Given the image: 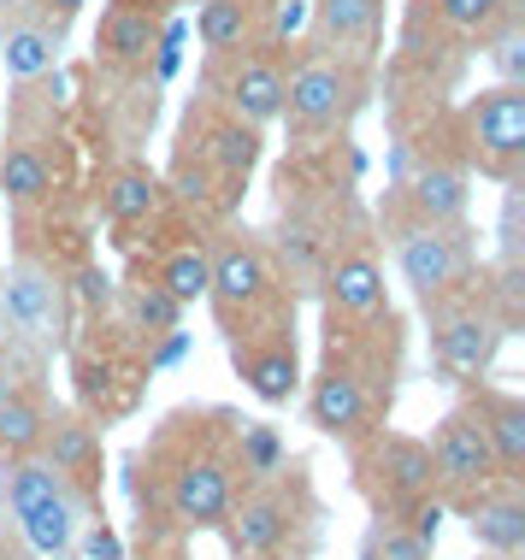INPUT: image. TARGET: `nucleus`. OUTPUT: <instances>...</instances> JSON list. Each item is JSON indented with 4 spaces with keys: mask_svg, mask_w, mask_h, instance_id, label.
<instances>
[{
    "mask_svg": "<svg viewBox=\"0 0 525 560\" xmlns=\"http://www.w3.org/2000/svg\"><path fill=\"white\" fill-rule=\"evenodd\" d=\"M0 195H7L12 207H36L54 195V165L36 142H24V136L0 142Z\"/></svg>",
    "mask_w": 525,
    "mask_h": 560,
    "instance_id": "obj_23",
    "label": "nucleus"
},
{
    "mask_svg": "<svg viewBox=\"0 0 525 560\" xmlns=\"http://www.w3.org/2000/svg\"><path fill=\"white\" fill-rule=\"evenodd\" d=\"M48 401L30 384H19L7 401H0V460H24V454H42V436H48Z\"/></svg>",
    "mask_w": 525,
    "mask_h": 560,
    "instance_id": "obj_25",
    "label": "nucleus"
},
{
    "mask_svg": "<svg viewBox=\"0 0 525 560\" xmlns=\"http://www.w3.org/2000/svg\"><path fill=\"white\" fill-rule=\"evenodd\" d=\"M113 7H130V12H154V19H166L172 0H113Z\"/></svg>",
    "mask_w": 525,
    "mask_h": 560,
    "instance_id": "obj_37",
    "label": "nucleus"
},
{
    "mask_svg": "<svg viewBox=\"0 0 525 560\" xmlns=\"http://www.w3.org/2000/svg\"><path fill=\"white\" fill-rule=\"evenodd\" d=\"M195 42L207 59L254 48V0H201L195 7Z\"/></svg>",
    "mask_w": 525,
    "mask_h": 560,
    "instance_id": "obj_24",
    "label": "nucleus"
},
{
    "mask_svg": "<svg viewBox=\"0 0 525 560\" xmlns=\"http://www.w3.org/2000/svg\"><path fill=\"white\" fill-rule=\"evenodd\" d=\"M467 407L478 413V425H485V443H490V460H497V478L520 483L525 478V401L514 389H490L485 377H478V389L467 396Z\"/></svg>",
    "mask_w": 525,
    "mask_h": 560,
    "instance_id": "obj_16",
    "label": "nucleus"
},
{
    "mask_svg": "<svg viewBox=\"0 0 525 560\" xmlns=\"http://www.w3.org/2000/svg\"><path fill=\"white\" fill-rule=\"evenodd\" d=\"M313 24L331 54L372 59L384 42V0H313Z\"/></svg>",
    "mask_w": 525,
    "mask_h": 560,
    "instance_id": "obj_18",
    "label": "nucleus"
},
{
    "mask_svg": "<svg viewBox=\"0 0 525 560\" xmlns=\"http://www.w3.org/2000/svg\"><path fill=\"white\" fill-rule=\"evenodd\" d=\"M278 466H283V443H278V431H272V425H243V472L272 478Z\"/></svg>",
    "mask_w": 525,
    "mask_h": 560,
    "instance_id": "obj_34",
    "label": "nucleus"
},
{
    "mask_svg": "<svg viewBox=\"0 0 525 560\" xmlns=\"http://www.w3.org/2000/svg\"><path fill=\"white\" fill-rule=\"evenodd\" d=\"M460 142H467V172H485L497 184H520L525 165V89L520 83H485L460 107Z\"/></svg>",
    "mask_w": 525,
    "mask_h": 560,
    "instance_id": "obj_4",
    "label": "nucleus"
},
{
    "mask_svg": "<svg viewBox=\"0 0 525 560\" xmlns=\"http://www.w3.org/2000/svg\"><path fill=\"white\" fill-rule=\"evenodd\" d=\"M207 301H213L224 330H243L266 313H283L278 295V266L266 254V242L248 231H224L207 242Z\"/></svg>",
    "mask_w": 525,
    "mask_h": 560,
    "instance_id": "obj_3",
    "label": "nucleus"
},
{
    "mask_svg": "<svg viewBox=\"0 0 525 560\" xmlns=\"http://www.w3.org/2000/svg\"><path fill=\"white\" fill-rule=\"evenodd\" d=\"M460 508H467V532L478 549H490V555H502V560H520L525 555V495H520V483H485V490H472V495H460Z\"/></svg>",
    "mask_w": 525,
    "mask_h": 560,
    "instance_id": "obj_14",
    "label": "nucleus"
},
{
    "mask_svg": "<svg viewBox=\"0 0 525 560\" xmlns=\"http://www.w3.org/2000/svg\"><path fill=\"white\" fill-rule=\"evenodd\" d=\"M497 260H525V189L502 184V213H497Z\"/></svg>",
    "mask_w": 525,
    "mask_h": 560,
    "instance_id": "obj_33",
    "label": "nucleus"
},
{
    "mask_svg": "<svg viewBox=\"0 0 525 560\" xmlns=\"http://www.w3.org/2000/svg\"><path fill=\"white\" fill-rule=\"evenodd\" d=\"M290 502L272 490V483H260V490H248L243 502H231V513H224V532H231V549L243 560H266L278 555V542L290 537Z\"/></svg>",
    "mask_w": 525,
    "mask_h": 560,
    "instance_id": "obj_17",
    "label": "nucleus"
},
{
    "mask_svg": "<svg viewBox=\"0 0 525 560\" xmlns=\"http://www.w3.org/2000/svg\"><path fill=\"white\" fill-rule=\"evenodd\" d=\"M425 7H431V19H438V30L478 42L497 19H508V12L520 7V0H425Z\"/></svg>",
    "mask_w": 525,
    "mask_h": 560,
    "instance_id": "obj_31",
    "label": "nucleus"
},
{
    "mask_svg": "<svg viewBox=\"0 0 525 560\" xmlns=\"http://www.w3.org/2000/svg\"><path fill=\"white\" fill-rule=\"evenodd\" d=\"M89 549H95V555H107V560H118V542H113L107 532H95V537H89Z\"/></svg>",
    "mask_w": 525,
    "mask_h": 560,
    "instance_id": "obj_38",
    "label": "nucleus"
},
{
    "mask_svg": "<svg viewBox=\"0 0 525 560\" xmlns=\"http://www.w3.org/2000/svg\"><path fill=\"white\" fill-rule=\"evenodd\" d=\"M48 495H66V478L54 472L42 454H24V460H7V472H0V502L12 508V520L30 513L36 502H48Z\"/></svg>",
    "mask_w": 525,
    "mask_h": 560,
    "instance_id": "obj_27",
    "label": "nucleus"
},
{
    "mask_svg": "<svg viewBox=\"0 0 525 560\" xmlns=\"http://www.w3.org/2000/svg\"><path fill=\"white\" fill-rule=\"evenodd\" d=\"M30 7H36V24H48L54 36H66V24L78 19L89 0H30Z\"/></svg>",
    "mask_w": 525,
    "mask_h": 560,
    "instance_id": "obj_36",
    "label": "nucleus"
},
{
    "mask_svg": "<svg viewBox=\"0 0 525 560\" xmlns=\"http://www.w3.org/2000/svg\"><path fill=\"white\" fill-rule=\"evenodd\" d=\"M0 66H7V78H19V83H30V78H42V71H54L59 66V36L48 24H12L7 36H0Z\"/></svg>",
    "mask_w": 525,
    "mask_h": 560,
    "instance_id": "obj_26",
    "label": "nucleus"
},
{
    "mask_svg": "<svg viewBox=\"0 0 525 560\" xmlns=\"http://www.w3.org/2000/svg\"><path fill=\"white\" fill-rule=\"evenodd\" d=\"M425 325H431V354H438V366L448 377H460V384H478V377L497 366V354L508 342L502 319L472 290L455 295V301H438V307H425Z\"/></svg>",
    "mask_w": 525,
    "mask_h": 560,
    "instance_id": "obj_5",
    "label": "nucleus"
},
{
    "mask_svg": "<svg viewBox=\"0 0 525 560\" xmlns=\"http://www.w3.org/2000/svg\"><path fill=\"white\" fill-rule=\"evenodd\" d=\"M160 207H166V177L142 160L118 165L107 177V189H101V213H107L113 231H137V224H148Z\"/></svg>",
    "mask_w": 525,
    "mask_h": 560,
    "instance_id": "obj_20",
    "label": "nucleus"
},
{
    "mask_svg": "<svg viewBox=\"0 0 525 560\" xmlns=\"http://www.w3.org/2000/svg\"><path fill=\"white\" fill-rule=\"evenodd\" d=\"M207 66H213L207 78H213L219 113L243 118V125H254V130L278 125V113H283V78H290V71L278 66V54L236 48V54H224V59H207Z\"/></svg>",
    "mask_w": 525,
    "mask_h": 560,
    "instance_id": "obj_8",
    "label": "nucleus"
},
{
    "mask_svg": "<svg viewBox=\"0 0 525 560\" xmlns=\"http://www.w3.org/2000/svg\"><path fill=\"white\" fill-rule=\"evenodd\" d=\"M125 313H130V325H137V330H148V337H166V330H177V319H184V307H177L160 283H130Z\"/></svg>",
    "mask_w": 525,
    "mask_h": 560,
    "instance_id": "obj_32",
    "label": "nucleus"
},
{
    "mask_svg": "<svg viewBox=\"0 0 525 560\" xmlns=\"http://www.w3.org/2000/svg\"><path fill=\"white\" fill-rule=\"evenodd\" d=\"M231 337V360L243 372V384L254 389V401L283 407L302 389V354H295V330H290V307L266 313L243 330H224Z\"/></svg>",
    "mask_w": 525,
    "mask_h": 560,
    "instance_id": "obj_7",
    "label": "nucleus"
},
{
    "mask_svg": "<svg viewBox=\"0 0 525 560\" xmlns=\"http://www.w3.org/2000/svg\"><path fill=\"white\" fill-rule=\"evenodd\" d=\"M478 48H485L490 59V71H497V83H520L525 89V19H520V7L508 12V19H497L478 36Z\"/></svg>",
    "mask_w": 525,
    "mask_h": 560,
    "instance_id": "obj_30",
    "label": "nucleus"
},
{
    "mask_svg": "<svg viewBox=\"0 0 525 560\" xmlns=\"http://www.w3.org/2000/svg\"><path fill=\"white\" fill-rule=\"evenodd\" d=\"M160 24L154 12H130V7H107L95 24V59L113 71H142L160 54Z\"/></svg>",
    "mask_w": 525,
    "mask_h": 560,
    "instance_id": "obj_19",
    "label": "nucleus"
},
{
    "mask_svg": "<svg viewBox=\"0 0 525 560\" xmlns=\"http://www.w3.org/2000/svg\"><path fill=\"white\" fill-rule=\"evenodd\" d=\"M360 472H366L372 502L384 508V520H401L413 502L438 495V466H431V443L408 431H372L360 448Z\"/></svg>",
    "mask_w": 525,
    "mask_h": 560,
    "instance_id": "obj_6",
    "label": "nucleus"
},
{
    "mask_svg": "<svg viewBox=\"0 0 525 560\" xmlns=\"http://www.w3.org/2000/svg\"><path fill=\"white\" fill-rule=\"evenodd\" d=\"M372 560H431V542L413 537L401 520H389L372 532Z\"/></svg>",
    "mask_w": 525,
    "mask_h": 560,
    "instance_id": "obj_35",
    "label": "nucleus"
},
{
    "mask_svg": "<svg viewBox=\"0 0 525 560\" xmlns=\"http://www.w3.org/2000/svg\"><path fill=\"white\" fill-rule=\"evenodd\" d=\"M319 290H325V313H331V319H378V313H389L384 260L366 242L331 248V260L319 271Z\"/></svg>",
    "mask_w": 525,
    "mask_h": 560,
    "instance_id": "obj_10",
    "label": "nucleus"
},
{
    "mask_svg": "<svg viewBox=\"0 0 525 560\" xmlns=\"http://www.w3.org/2000/svg\"><path fill=\"white\" fill-rule=\"evenodd\" d=\"M360 107H366V59L325 48V54H307L302 66L283 78L278 125L290 130L295 142H319V136L349 130Z\"/></svg>",
    "mask_w": 525,
    "mask_h": 560,
    "instance_id": "obj_1",
    "label": "nucleus"
},
{
    "mask_svg": "<svg viewBox=\"0 0 525 560\" xmlns=\"http://www.w3.org/2000/svg\"><path fill=\"white\" fill-rule=\"evenodd\" d=\"M7 307L36 342H59V278L54 271H42L36 260H19L7 283Z\"/></svg>",
    "mask_w": 525,
    "mask_h": 560,
    "instance_id": "obj_22",
    "label": "nucleus"
},
{
    "mask_svg": "<svg viewBox=\"0 0 525 560\" xmlns=\"http://www.w3.org/2000/svg\"><path fill=\"white\" fill-rule=\"evenodd\" d=\"M24 537L36 542V555H66L71 537H78V495H48V502H36L30 513H19Z\"/></svg>",
    "mask_w": 525,
    "mask_h": 560,
    "instance_id": "obj_28",
    "label": "nucleus"
},
{
    "mask_svg": "<svg viewBox=\"0 0 525 560\" xmlns=\"http://www.w3.org/2000/svg\"><path fill=\"white\" fill-rule=\"evenodd\" d=\"M401 219H425V224H467L472 219V172L467 160L425 154L401 177Z\"/></svg>",
    "mask_w": 525,
    "mask_h": 560,
    "instance_id": "obj_12",
    "label": "nucleus"
},
{
    "mask_svg": "<svg viewBox=\"0 0 525 560\" xmlns=\"http://www.w3.org/2000/svg\"><path fill=\"white\" fill-rule=\"evenodd\" d=\"M260 148H266V136L254 125H243V118H231V113H213V125L201 136V165L224 189H236V184H248V172L260 165Z\"/></svg>",
    "mask_w": 525,
    "mask_h": 560,
    "instance_id": "obj_21",
    "label": "nucleus"
},
{
    "mask_svg": "<svg viewBox=\"0 0 525 560\" xmlns=\"http://www.w3.org/2000/svg\"><path fill=\"white\" fill-rule=\"evenodd\" d=\"M236 466L224 454H189L172 472V520L184 532H219L224 513L236 502Z\"/></svg>",
    "mask_w": 525,
    "mask_h": 560,
    "instance_id": "obj_13",
    "label": "nucleus"
},
{
    "mask_svg": "<svg viewBox=\"0 0 525 560\" xmlns=\"http://www.w3.org/2000/svg\"><path fill=\"white\" fill-rule=\"evenodd\" d=\"M154 283L177 301V307H195V301H207V242H177L166 260H160Z\"/></svg>",
    "mask_w": 525,
    "mask_h": 560,
    "instance_id": "obj_29",
    "label": "nucleus"
},
{
    "mask_svg": "<svg viewBox=\"0 0 525 560\" xmlns=\"http://www.w3.org/2000/svg\"><path fill=\"white\" fill-rule=\"evenodd\" d=\"M42 448H48L42 460L66 478V490L83 495V502H95V495H101V431L89 425L83 413H54Z\"/></svg>",
    "mask_w": 525,
    "mask_h": 560,
    "instance_id": "obj_15",
    "label": "nucleus"
},
{
    "mask_svg": "<svg viewBox=\"0 0 525 560\" xmlns=\"http://www.w3.org/2000/svg\"><path fill=\"white\" fill-rule=\"evenodd\" d=\"M12 389H19V377H12V366H0V401H7Z\"/></svg>",
    "mask_w": 525,
    "mask_h": 560,
    "instance_id": "obj_39",
    "label": "nucleus"
},
{
    "mask_svg": "<svg viewBox=\"0 0 525 560\" xmlns=\"http://www.w3.org/2000/svg\"><path fill=\"white\" fill-rule=\"evenodd\" d=\"M431 466H438V490L448 495H472L485 483H497V460H490V443H485V425L467 401L455 413H443L438 436H431Z\"/></svg>",
    "mask_w": 525,
    "mask_h": 560,
    "instance_id": "obj_11",
    "label": "nucleus"
},
{
    "mask_svg": "<svg viewBox=\"0 0 525 560\" xmlns=\"http://www.w3.org/2000/svg\"><path fill=\"white\" fill-rule=\"evenodd\" d=\"M389 254H396L401 283L419 295V307L455 301L478 283V242L467 224H425V219H396L389 224Z\"/></svg>",
    "mask_w": 525,
    "mask_h": 560,
    "instance_id": "obj_2",
    "label": "nucleus"
},
{
    "mask_svg": "<svg viewBox=\"0 0 525 560\" xmlns=\"http://www.w3.org/2000/svg\"><path fill=\"white\" fill-rule=\"evenodd\" d=\"M384 401H389V396H378V389H372L366 372L342 366V360H325V372L313 377V389H307V419H313V431H325V436L366 443V436L378 431L372 419H378Z\"/></svg>",
    "mask_w": 525,
    "mask_h": 560,
    "instance_id": "obj_9",
    "label": "nucleus"
}]
</instances>
